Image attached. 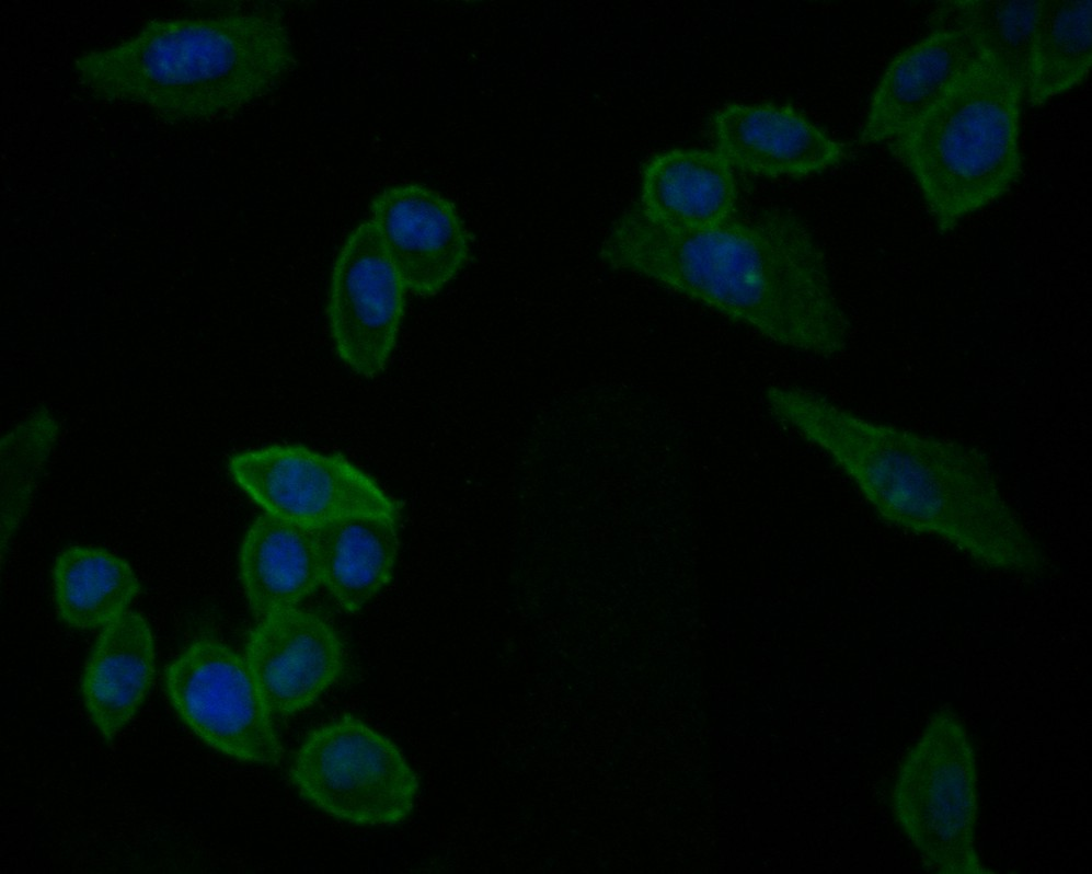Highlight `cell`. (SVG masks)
<instances>
[{
    "mask_svg": "<svg viewBox=\"0 0 1092 874\" xmlns=\"http://www.w3.org/2000/svg\"><path fill=\"white\" fill-rule=\"evenodd\" d=\"M396 516L358 513L314 528L321 582L347 612H356L391 579L398 552Z\"/></svg>",
    "mask_w": 1092,
    "mask_h": 874,
    "instance_id": "cell-17",
    "label": "cell"
},
{
    "mask_svg": "<svg viewBox=\"0 0 1092 874\" xmlns=\"http://www.w3.org/2000/svg\"><path fill=\"white\" fill-rule=\"evenodd\" d=\"M239 575L257 619L297 607L322 584L313 528L264 511L243 537Z\"/></svg>",
    "mask_w": 1092,
    "mask_h": 874,
    "instance_id": "cell-16",
    "label": "cell"
},
{
    "mask_svg": "<svg viewBox=\"0 0 1092 874\" xmlns=\"http://www.w3.org/2000/svg\"><path fill=\"white\" fill-rule=\"evenodd\" d=\"M58 427L37 411L1 439V557L25 515L37 479L55 445Z\"/></svg>",
    "mask_w": 1092,
    "mask_h": 874,
    "instance_id": "cell-21",
    "label": "cell"
},
{
    "mask_svg": "<svg viewBox=\"0 0 1092 874\" xmlns=\"http://www.w3.org/2000/svg\"><path fill=\"white\" fill-rule=\"evenodd\" d=\"M976 771L963 725L951 714L931 720L896 784L900 825L922 855L946 872H977L974 827Z\"/></svg>",
    "mask_w": 1092,
    "mask_h": 874,
    "instance_id": "cell-6",
    "label": "cell"
},
{
    "mask_svg": "<svg viewBox=\"0 0 1092 874\" xmlns=\"http://www.w3.org/2000/svg\"><path fill=\"white\" fill-rule=\"evenodd\" d=\"M296 61L276 12L147 22L116 45L73 60L82 88L168 122L209 119L268 94Z\"/></svg>",
    "mask_w": 1092,
    "mask_h": 874,
    "instance_id": "cell-3",
    "label": "cell"
},
{
    "mask_svg": "<svg viewBox=\"0 0 1092 874\" xmlns=\"http://www.w3.org/2000/svg\"><path fill=\"white\" fill-rule=\"evenodd\" d=\"M237 485L265 513L318 528L358 513H389L402 505L341 453L302 445H272L230 457Z\"/></svg>",
    "mask_w": 1092,
    "mask_h": 874,
    "instance_id": "cell-8",
    "label": "cell"
},
{
    "mask_svg": "<svg viewBox=\"0 0 1092 874\" xmlns=\"http://www.w3.org/2000/svg\"><path fill=\"white\" fill-rule=\"evenodd\" d=\"M289 778L299 794L325 814L367 826L404 820L419 787L399 746L350 714L306 736Z\"/></svg>",
    "mask_w": 1092,
    "mask_h": 874,
    "instance_id": "cell-5",
    "label": "cell"
},
{
    "mask_svg": "<svg viewBox=\"0 0 1092 874\" xmlns=\"http://www.w3.org/2000/svg\"><path fill=\"white\" fill-rule=\"evenodd\" d=\"M766 402L829 457L882 522L940 539L987 570L1028 580L1048 574L1044 548L979 449L866 419L801 387H770Z\"/></svg>",
    "mask_w": 1092,
    "mask_h": 874,
    "instance_id": "cell-1",
    "label": "cell"
},
{
    "mask_svg": "<svg viewBox=\"0 0 1092 874\" xmlns=\"http://www.w3.org/2000/svg\"><path fill=\"white\" fill-rule=\"evenodd\" d=\"M711 131L733 169L757 176L802 177L847 156L842 143L786 105L727 104L712 116Z\"/></svg>",
    "mask_w": 1092,
    "mask_h": 874,
    "instance_id": "cell-12",
    "label": "cell"
},
{
    "mask_svg": "<svg viewBox=\"0 0 1092 874\" xmlns=\"http://www.w3.org/2000/svg\"><path fill=\"white\" fill-rule=\"evenodd\" d=\"M406 290L372 222L358 225L333 265L327 303L336 353L356 373L370 378L386 367Z\"/></svg>",
    "mask_w": 1092,
    "mask_h": 874,
    "instance_id": "cell-9",
    "label": "cell"
},
{
    "mask_svg": "<svg viewBox=\"0 0 1092 874\" xmlns=\"http://www.w3.org/2000/svg\"><path fill=\"white\" fill-rule=\"evenodd\" d=\"M1043 0L941 1L928 20L931 32L959 31L993 55L1026 92L1031 46Z\"/></svg>",
    "mask_w": 1092,
    "mask_h": 874,
    "instance_id": "cell-20",
    "label": "cell"
},
{
    "mask_svg": "<svg viewBox=\"0 0 1092 874\" xmlns=\"http://www.w3.org/2000/svg\"><path fill=\"white\" fill-rule=\"evenodd\" d=\"M182 721L205 744L243 762L278 764L283 745L245 658L216 637L192 642L164 669Z\"/></svg>",
    "mask_w": 1092,
    "mask_h": 874,
    "instance_id": "cell-7",
    "label": "cell"
},
{
    "mask_svg": "<svg viewBox=\"0 0 1092 874\" xmlns=\"http://www.w3.org/2000/svg\"><path fill=\"white\" fill-rule=\"evenodd\" d=\"M1024 91L981 56L905 130L887 141L913 177L941 233L1002 197L1021 174Z\"/></svg>",
    "mask_w": 1092,
    "mask_h": 874,
    "instance_id": "cell-4",
    "label": "cell"
},
{
    "mask_svg": "<svg viewBox=\"0 0 1092 874\" xmlns=\"http://www.w3.org/2000/svg\"><path fill=\"white\" fill-rule=\"evenodd\" d=\"M1092 67V1L1043 0L1025 96L1039 106L1080 84Z\"/></svg>",
    "mask_w": 1092,
    "mask_h": 874,
    "instance_id": "cell-19",
    "label": "cell"
},
{
    "mask_svg": "<svg viewBox=\"0 0 1092 874\" xmlns=\"http://www.w3.org/2000/svg\"><path fill=\"white\" fill-rule=\"evenodd\" d=\"M244 658L272 715L289 716L311 706L340 679L345 648L324 618L292 607L258 619Z\"/></svg>",
    "mask_w": 1092,
    "mask_h": 874,
    "instance_id": "cell-11",
    "label": "cell"
},
{
    "mask_svg": "<svg viewBox=\"0 0 1092 874\" xmlns=\"http://www.w3.org/2000/svg\"><path fill=\"white\" fill-rule=\"evenodd\" d=\"M599 257L782 346L824 358L847 346L851 325L825 253L790 210L675 230L651 221L635 204L614 221Z\"/></svg>",
    "mask_w": 1092,
    "mask_h": 874,
    "instance_id": "cell-2",
    "label": "cell"
},
{
    "mask_svg": "<svg viewBox=\"0 0 1092 874\" xmlns=\"http://www.w3.org/2000/svg\"><path fill=\"white\" fill-rule=\"evenodd\" d=\"M370 221L404 286L421 297L440 292L465 266L470 234L455 204L418 183L383 188Z\"/></svg>",
    "mask_w": 1092,
    "mask_h": 874,
    "instance_id": "cell-10",
    "label": "cell"
},
{
    "mask_svg": "<svg viewBox=\"0 0 1092 874\" xmlns=\"http://www.w3.org/2000/svg\"><path fill=\"white\" fill-rule=\"evenodd\" d=\"M56 611L70 628H104L137 597L141 587L123 557L102 548L72 545L62 550L51 568Z\"/></svg>",
    "mask_w": 1092,
    "mask_h": 874,
    "instance_id": "cell-18",
    "label": "cell"
},
{
    "mask_svg": "<svg viewBox=\"0 0 1092 874\" xmlns=\"http://www.w3.org/2000/svg\"><path fill=\"white\" fill-rule=\"evenodd\" d=\"M154 675L151 628L143 616L127 610L102 629L81 679L87 711L106 741L134 717Z\"/></svg>",
    "mask_w": 1092,
    "mask_h": 874,
    "instance_id": "cell-15",
    "label": "cell"
},
{
    "mask_svg": "<svg viewBox=\"0 0 1092 874\" xmlns=\"http://www.w3.org/2000/svg\"><path fill=\"white\" fill-rule=\"evenodd\" d=\"M738 199L734 169L717 152L670 149L642 169L640 210L675 230H699L734 217Z\"/></svg>",
    "mask_w": 1092,
    "mask_h": 874,
    "instance_id": "cell-14",
    "label": "cell"
},
{
    "mask_svg": "<svg viewBox=\"0 0 1092 874\" xmlns=\"http://www.w3.org/2000/svg\"><path fill=\"white\" fill-rule=\"evenodd\" d=\"M982 51L964 32L935 31L896 55L872 94L860 141L880 143L900 134Z\"/></svg>",
    "mask_w": 1092,
    "mask_h": 874,
    "instance_id": "cell-13",
    "label": "cell"
}]
</instances>
